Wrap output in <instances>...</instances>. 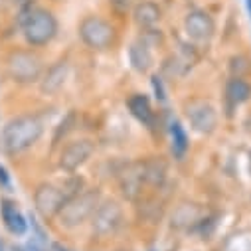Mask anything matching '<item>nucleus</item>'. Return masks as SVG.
Returning a JSON list of instances; mask_svg holds the SVG:
<instances>
[{"label": "nucleus", "instance_id": "nucleus-1", "mask_svg": "<svg viewBox=\"0 0 251 251\" xmlns=\"http://www.w3.org/2000/svg\"><path fill=\"white\" fill-rule=\"evenodd\" d=\"M42 133H44V125L38 117L22 115V117L12 119L6 125L2 143H4V149L10 154H16V152H22V151L30 149L34 143H38Z\"/></svg>", "mask_w": 251, "mask_h": 251}, {"label": "nucleus", "instance_id": "nucleus-2", "mask_svg": "<svg viewBox=\"0 0 251 251\" xmlns=\"http://www.w3.org/2000/svg\"><path fill=\"white\" fill-rule=\"evenodd\" d=\"M99 206V192L95 190H89V192H83V194H75L72 198L66 200L64 208L59 210V224L64 227H77L81 226L87 218L93 216V212L97 210Z\"/></svg>", "mask_w": 251, "mask_h": 251}, {"label": "nucleus", "instance_id": "nucleus-3", "mask_svg": "<svg viewBox=\"0 0 251 251\" xmlns=\"http://www.w3.org/2000/svg\"><path fill=\"white\" fill-rule=\"evenodd\" d=\"M6 70H8V75L16 83L28 85V83H34V81L40 79V75H42V59L32 51L18 50V51H12L8 55Z\"/></svg>", "mask_w": 251, "mask_h": 251}, {"label": "nucleus", "instance_id": "nucleus-4", "mask_svg": "<svg viewBox=\"0 0 251 251\" xmlns=\"http://www.w3.org/2000/svg\"><path fill=\"white\" fill-rule=\"evenodd\" d=\"M57 34V20L50 10H34L24 20V36L32 46H46Z\"/></svg>", "mask_w": 251, "mask_h": 251}, {"label": "nucleus", "instance_id": "nucleus-5", "mask_svg": "<svg viewBox=\"0 0 251 251\" xmlns=\"http://www.w3.org/2000/svg\"><path fill=\"white\" fill-rule=\"evenodd\" d=\"M79 36L91 50H107L115 40L113 26L99 16H85L79 24Z\"/></svg>", "mask_w": 251, "mask_h": 251}, {"label": "nucleus", "instance_id": "nucleus-6", "mask_svg": "<svg viewBox=\"0 0 251 251\" xmlns=\"http://www.w3.org/2000/svg\"><path fill=\"white\" fill-rule=\"evenodd\" d=\"M68 196L64 190L51 186V184H42L38 186V190L34 194V202H36V210L44 220H50L53 216L59 214V210L64 208Z\"/></svg>", "mask_w": 251, "mask_h": 251}, {"label": "nucleus", "instance_id": "nucleus-7", "mask_svg": "<svg viewBox=\"0 0 251 251\" xmlns=\"http://www.w3.org/2000/svg\"><path fill=\"white\" fill-rule=\"evenodd\" d=\"M186 115H188V121L194 127L196 133L200 135H210L214 133L216 125H218V115H216V109L206 103V101H192L186 105Z\"/></svg>", "mask_w": 251, "mask_h": 251}, {"label": "nucleus", "instance_id": "nucleus-8", "mask_svg": "<svg viewBox=\"0 0 251 251\" xmlns=\"http://www.w3.org/2000/svg\"><path fill=\"white\" fill-rule=\"evenodd\" d=\"M123 222V210L117 202H105L101 206H97V210L93 212V231L101 237H107L111 233H115L119 229Z\"/></svg>", "mask_w": 251, "mask_h": 251}, {"label": "nucleus", "instance_id": "nucleus-9", "mask_svg": "<svg viewBox=\"0 0 251 251\" xmlns=\"http://www.w3.org/2000/svg\"><path fill=\"white\" fill-rule=\"evenodd\" d=\"M93 151H95V145L89 139L74 141V143H70L64 151H61V154H59V166L64 168V170H68V172H74L83 162H87V158L93 154Z\"/></svg>", "mask_w": 251, "mask_h": 251}, {"label": "nucleus", "instance_id": "nucleus-10", "mask_svg": "<svg viewBox=\"0 0 251 251\" xmlns=\"http://www.w3.org/2000/svg\"><path fill=\"white\" fill-rule=\"evenodd\" d=\"M145 184V168H143V160L131 162L127 164L121 172H119V186L121 192L127 200H137L141 194V188Z\"/></svg>", "mask_w": 251, "mask_h": 251}, {"label": "nucleus", "instance_id": "nucleus-11", "mask_svg": "<svg viewBox=\"0 0 251 251\" xmlns=\"http://www.w3.org/2000/svg\"><path fill=\"white\" fill-rule=\"evenodd\" d=\"M184 30L186 34L190 36L192 40H198V42H208L214 32H216V24H214V18L204 12V10H194L186 16L184 20Z\"/></svg>", "mask_w": 251, "mask_h": 251}, {"label": "nucleus", "instance_id": "nucleus-12", "mask_svg": "<svg viewBox=\"0 0 251 251\" xmlns=\"http://www.w3.org/2000/svg\"><path fill=\"white\" fill-rule=\"evenodd\" d=\"M68 75H70V64H68V61H59V64H55L53 68H50L48 74H46V77L40 83L42 93H46V95L57 93L61 87L66 85Z\"/></svg>", "mask_w": 251, "mask_h": 251}, {"label": "nucleus", "instance_id": "nucleus-13", "mask_svg": "<svg viewBox=\"0 0 251 251\" xmlns=\"http://www.w3.org/2000/svg\"><path fill=\"white\" fill-rule=\"evenodd\" d=\"M200 218H202V210L196 204H180L172 214V227L188 229L194 224H198Z\"/></svg>", "mask_w": 251, "mask_h": 251}, {"label": "nucleus", "instance_id": "nucleus-14", "mask_svg": "<svg viewBox=\"0 0 251 251\" xmlns=\"http://www.w3.org/2000/svg\"><path fill=\"white\" fill-rule=\"evenodd\" d=\"M143 168H145V184L158 188L164 184L166 180V162L158 156H151L147 160H143Z\"/></svg>", "mask_w": 251, "mask_h": 251}, {"label": "nucleus", "instance_id": "nucleus-15", "mask_svg": "<svg viewBox=\"0 0 251 251\" xmlns=\"http://www.w3.org/2000/svg\"><path fill=\"white\" fill-rule=\"evenodd\" d=\"M129 57H131V64L133 68L139 72V74H147L152 66V53H151V48L145 40H139L131 46L129 50Z\"/></svg>", "mask_w": 251, "mask_h": 251}, {"label": "nucleus", "instance_id": "nucleus-16", "mask_svg": "<svg viewBox=\"0 0 251 251\" xmlns=\"http://www.w3.org/2000/svg\"><path fill=\"white\" fill-rule=\"evenodd\" d=\"M133 16H135V22H137L139 28L149 30V28H152V26L158 24V20H160V8L154 2H141V4H137Z\"/></svg>", "mask_w": 251, "mask_h": 251}, {"label": "nucleus", "instance_id": "nucleus-17", "mask_svg": "<svg viewBox=\"0 0 251 251\" xmlns=\"http://www.w3.org/2000/svg\"><path fill=\"white\" fill-rule=\"evenodd\" d=\"M2 216H4L6 227H8L12 233H16V235L26 233V229H28V222H26V218L16 210V206H14L12 202L6 200V202L2 204Z\"/></svg>", "mask_w": 251, "mask_h": 251}, {"label": "nucleus", "instance_id": "nucleus-18", "mask_svg": "<svg viewBox=\"0 0 251 251\" xmlns=\"http://www.w3.org/2000/svg\"><path fill=\"white\" fill-rule=\"evenodd\" d=\"M129 109L139 121H143L145 125H152V109L145 95H133L129 99Z\"/></svg>", "mask_w": 251, "mask_h": 251}, {"label": "nucleus", "instance_id": "nucleus-19", "mask_svg": "<svg viewBox=\"0 0 251 251\" xmlns=\"http://www.w3.org/2000/svg\"><path fill=\"white\" fill-rule=\"evenodd\" d=\"M227 97L239 105V103H245L249 97H251V85L247 81H243L241 77H233L229 83H227Z\"/></svg>", "mask_w": 251, "mask_h": 251}, {"label": "nucleus", "instance_id": "nucleus-20", "mask_svg": "<svg viewBox=\"0 0 251 251\" xmlns=\"http://www.w3.org/2000/svg\"><path fill=\"white\" fill-rule=\"evenodd\" d=\"M170 135H172V152H174V156L182 158L188 151V137H186L180 123H172Z\"/></svg>", "mask_w": 251, "mask_h": 251}, {"label": "nucleus", "instance_id": "nucleus-21", "mask_svg": "<svg viewBox=\"0 0 251 251\" xmlns=\"http://www.w3.org/2000/svg\"><path fill=\"white\" fill-rule=\"evenodd\" d=\"M231 74H233V77H241L243 74H247L249 72V64H247V59L245 57H241V55H237V57H231Z\"/></svg>", "mask_w": 251, "mask_h": 251}, {"label": "nucleus", "instance_id": "nucleus-22", "mask_svg": "<svg viewBox=\"0 0 251 251\" xmlns=\"http://www.w3.org/2000/svg\"><path fill=\"white\" fill-rule=\"evenodd\" d=\"M109 2H111L113 8H117L119 12H123V10H127V8H129L131 0H109Z\"/></svg>", "mask_w": 251, "mask_h": 251}, {"label": "nucleus", "instance_id": "nucleus-23", "mask_svg": "<svg viewBox=\"0 0 251 251\" xmlns=\"http://www.w3.org/2000/svg\"><path fill=\"white\" fill-rule=\"evenodd\" d=\"M152 87H154V91H156V97L162 101V99H164V89H162V83H160V77H158V75L152 77Z\"/></svg>", "mask_w": 251, "mask_h": 251}, {"label": "nucleus", "instance_id": "nucleus-24", "mask_svg": "<svg viewBox=\"0 0 251 251\" xmlns=\"http://www.w3.org/2000/svg\"><path fill=\"white\" fill-rule=\"evenodd\" d=\"M0 186H4V188L10 186V176H8V172H6L4 166H0Z\"/></svg>", "mask_w": 251, "mask_h": 251}, {"label": "nucleus", "instance_id": "nucleus-25", "mask_svg": "<svg viewBox=\"0 0 251 251\" xmlns=\"http://www.w3.org/2000/svg\"><path fill=\"white\" fill-rule=\"evenodd\" d=\"M14 4H18V6H22V8H30V6L34 4V0H14Z\"/></svg>", "mask_w": 251, "mask_h": 251}, {"label": "nucleus", "instance_id": "nucleus-26", "mask_svg": "<svg viewBox=\"0 0 251 251\" xmlns=\"http://www.w3.org/2000/svg\"><path fill=\"white\" fill-rule=\"evenodd\" d=\"M55 249H57V251H70V249H66V247H61V245H55Z\"/></svg>", "mask_w": 251, "mask_h": 251}, {"label": "nucleus", "instance_id": "nucleus-27", "mask_svg": "<svg viewBox=\"0 0 251 251\" xmlns=\"http://www.w3.org/2000/svg\"><path fill=\"white\" fill-rule=\"evenodd\" d=\"M247 10H249V14H251V0H247Z\"/></svg>", "mask_w": 251, "mask_h": 251}, {"label": "nucleus", "instance_id": "nucleus-28", "mask_svg": "<svg viewBox=\"0 0 251 251\" xmlns=\"http://www.w3.org/2000/svg\"><path fill=\"white\" fill-rule=\"evenodd\" d=\"M249 172H251V152H249Z\"/></svg>", "mask_w": 251, "mask_h": 251}, {"label": "nucleus", "instance_id": "nucleus-29", "mask_svg": "<svg viewBox=\"0 0 251 251\" xmlns=\"http://www.w3.org/2000/svg\"><path fill=\"white\" fill-rule=\"evenodd\" d=\"M0 251H4V247H2V243H0Z\"/></svg>", "mask_w": 251, "mask_h": 251}]
</instances>
